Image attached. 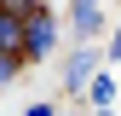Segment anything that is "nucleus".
I'll return each mask as SVG.
<instances>
[{"label": "nucleus", "mask_w": 121, "mask_h": 116, "mask_svg": "<svg viewBox=\"0 0 121 116\" xmlns=\"http://www.w3.org/2000/svg\"><path fill=\"white\" fill-rule=\"evenodd\" d=\"M23 35H29V47H23V64H46V58L58 52V18L46 6H35L23 18Z\"/></svg>", "instance_id": "obj_1"}, {"label": "nucleus", "mask_w": 121, "mask_h": 116, "mask_svg": "<svg viewBox=\"0 0 121 116\" xmlns=\"http://www.w3.org/2000/svg\"><path fill=\"white\" fill-rule=\"evenodd\" d=\"M92 76H98V52H92V41H86V47L69 52V64H64V87H69V93H81Z\"/></svg>", "instance_id": "obj_2"}, {"label": "nucleus", "mask_w": 121, "mask_h": 116, "mask_svg": "<svg viewBox=\"0 0 121 116\" xmlns=\"http://www.w3.org/2000/svg\"><path fill=\"white\" fill-rule=\"evenodd\" d=\"M69 29H75L81 41L104 35V12H98V0H69Z\"/></svg>", "instance_id": "obj_3"}, {"label": "nucleus", "mask_w": 121, "mask_h": 116, "mask_svg": "<svg viewBox=\"0 0 121 116\" xmlns=\"http://www.w3.org/2000/svg\"><path fill=\"white\" fill-rule=\"evenodd\" d=\"M23 47H29V35H23V18H12V12H0V52L23 58Z\"/></svg>", "instance_id": "obj_4"}, {"label": "nucleus", "mask_w": 121, "mask_h": 116, "mask_svg": "<svg viewBox=\"0 0 121 116\" xmlns=\"http://www.w3.org/2000/svg\"><path fill=\"white\" fill-rule=\"evenodd\" d=\"M86 87H92V105H110L115 99V76H92Z\"/></svg>", "instance_id": "obj_5"}, {"label": "nucleus", "mask_w": 121, "mask_h": 116, "mask_svg": "<svg viewBox=\"0 0 121 116\" xmlns=\"http://www.w3.org/2000/svg\"><path fill=\"white\" fill-rule=\"evenodd\" d=\"M35 6H46V0H0V12H12V18H29Z\"/></svg>", "instance_id": "obj_6"}, {"label": "nucleus", "mask_w": 121, "mask_h": 116, "mask_svg": "<svg viewBox=\"0 0 121 116\" xmlns=\"http://www.w3.org/2000/svg\"><path fill=\"white\" fill-rule=\"evenodd\" d=\"M17 70H23V58H12V52H0V87H6L12 76H17Z\"/></svg>", "instance_id": "obj_7"}, {"label": "nucleus", "mask_w": 121, "mask_h": 116, "mask_svg": "<svg viewBox=\"0 0 121 116\" xmlns=\"http://www.w3.org/2000/svg\"><path fill=\"white\" fill-rule=\"evenodd\" d=\"M23 116H64V110H58V105H29Z\"/></svg>", "instance_id": "obj_8"}, {"label": "nucleus", "mask_w": 121, "mask_h": 116, "mask_svg": "<svg viewBox=\"0 0 121 116\" xmlns=\"http://www.w3.org/2000/svg\"><path fill=\"white\" fill-rule=\"evenodd\" d=\"M110 58H121V29H115V35H110Z\"/></svg>", "instance_id": "obj_9"}]
</instances>
